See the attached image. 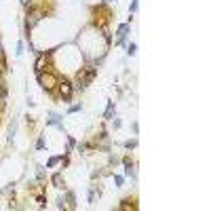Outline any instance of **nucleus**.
<instances>
[{"instance_id": "5", "label": "nucleus", "mask_w": 211, "mask_h": 211, "mask_svg": "<svg viewBox=\"0 0 211 211\" xmlns=\"http://www.w3.org/2000/svg\"><path fill=\"white\" fill-rule=\"evenodd\" d=\"M127 32H129V26H127V23H123V26H118V42H123V40H125Z\"/></svg>"}, {"instance_id": "6", "label": "nucleus", "mask_w": 211, "mask_h": 211, "mask_svg": "<svg viewBox=\"0 0 211 211\" xmlns=\"http://www.w3.org/2000/svg\"><path fill=\"white\" fill-rule=\"evenodd\" d=\"M51 182H53L57 188H63V177H61V173H55V175L51 177Z\"/></svg>"}, {"instance_id": "13", "label": "nucleus", "mask_w": 211, "mask_h": 211, "mask_svg": "<svg viewBox=\"0 0 211 211\" xmlns=\"http://www.w3.org/2000/svg\"><path fill=\"white\" fill-rule=\"evenodd\" d=\"M135 9H137V0H133V2H131V13H135Z\"/></svg>"}, {"instance_id": "9", "label": "nucleus", "mask_w": 211, "mask_h": 211, "mask_svg": "<svg viewBox=\"0 0 211 211\" xmlns=\"http://www.w3.org/2000/svg\"><path fill=\"white\" fill-rule=\"evenodd\" d=\"M59 161H61L59 156H53V158H49V163H46V167H53V165H57Z\"/></svg>"}, {"instance_id": "1", "label": "nucleus", "mask_w": 211, "mask_h": 211, "mask_svg": "<svg viewBox=\"0 0 211 211\" xmlns=\"http://www.w3.org/2000/svg\"><path fill=\"white\" fill-rule=\"evenodd\" d=\"M38 83H40L42 89H46V91H51L55 84H57V78L53 76V74H42V72H38Z\"/></svg>"}, {"instance_id": "4", "label": "nucleus", "mask_w": 211, "mask_h": 211, "mask_svg": "<svg viewBox=\"0 0 211 211\" xmlns=\"http://www.w3.org/2000/svg\"><path fill=\"white\" fill-rule=\"evenodd\" d=\"M40 17H42L40 11H30V13H28V21H26V28L30 30V28H32V26H34V23L40 19Z\"/></svg>"}, {"instance_id": "7", "label": "nucleus", "mask_w": 211, "mask_h": 211, "mask_svg": "<svg viewBox=\"0 0 211 211\" xmlns=\"http://www.w3.org/2000/svg\"><path fill=\"white\" fill-rule=\"evenodd\" d=\"M44 61H46V55H40V57H38V61H36V72H42Z\"/></svg>"}, {"instance_id": "16", "label": "nucleus", "mask_w": 211, "mask_h": 211, "mask_svg": "<svg viewBox=\"0 0 211 211\" xmlns=\"http://www.w3.org/2000/svg\"><path fill=\"white\" fill-rule=\"evenodd\" d=\"M106 2H114V0H106Z\"/></svg>"}, {"instance_id": "14", "label": "nucleus", "mask_w": 211, "mask_h": 211, "mask_svg": "<svg viewBox=\"0 0 211 211\" xmlns=\"http://www.w3.org/2000/svg\"><path fill=\"white\" fill-rule=\"evenodd\" d=\"M114 182H116V184H118V186H121V184H123V182H125V179H123V177H121V175H116V177H114Z\"/></svg>"}, {"instance_id": "11", "label": "nucleus", "mask_w": 211, "mask_h": 211, "mask_svg": "<svg viewBox=\"0 0 211 211\" xmlns=\"http://www.w3.org/2000/svg\"><path fill=\"white\" fill-rule=\"evenodd\" d=\"M68 201H70V205L74 207V194H72V192H68Z\"/></svg>"}, {"instance_id": "3", "label": "nucleus", "mask_w": 211, "mask_h": 211, "mask_svg": "<svg viewBox=\"0 0 211 211\" xmlns=\"http://www.w3.org/2000/svg\"><path fill=\"white\" fill-rule=\"evenodd\" d=\"M57 84H59V93H61V97L68 101V99L72 97V84L66 83V80H61V83H57Z\"/></svg>"}, {"instance_id": "12", "label": "nucleus", "mask_w": 211, "mask_h": 211, "mask_svg": "<svg viewBox=\"0 0 211 211\" xmlns=\"http://www.w3.org/2000/svg\"><path fill=\"white\" fill-rule=\"evenodd\" d=\"M135 144H137V141H135V139H131V141H127L125 146H127V148H135Z\"/></svg>"}, {"instance_id": "8", "label": "nucleus", "mask_w": 211, "mask_h": 211, "mask_svg": "<svg viewBox=\"0 0 211 211\" xmlns=\"http://www.w3.org/2000/svg\"><path fill=\"white\" fill-rule=\"evenodd\" d=\"M112 110H114V101H108V108H106V114H104V116L110 118V116H112Z\"/></svg>"}, {"instance_id": "2", "label": "nucleus", "mask_w": 211, "mask_h": 211, "mask_svg": "<svg viewBox=\"0 0 211 211\" xmlns=\"http://www.w3.org/2000/svg\"><path fill=\"white\" fill-rule=\"evenodd\" d=\"M95 74H97V68H93V66H91V68H87V72L78 74V80H80V84H78V87H83V89H84L87 84L95 78Z\"/></svg>"}, {"instance_id": "15", "label": "nucleus", "mask_w": 211, "mask_h": 211, "mask_svg": "<svg viewBox=\"0 0 211 211\" xmlns=\"http://www.w3.org/2000/svg\"><path fill=\"white\" fill-rule=\"evenodd\" d=\"M21 2H23V4H28V0H21Z\"/></svg>"}, {"instance_id": "10", "label": "nucleus", "mask_w": 211, "mask_h": 211, "mask_svg": "<svg viewBox=\"0 0 211 211\" xmlns=\"http://www.w3.org/2000/svg\"><path fill=\"white\" fill-rule=\"evenodd\" d=\"M135 49H137L135 44H129V55H135Z\"/></svg>"}]
</instances>
